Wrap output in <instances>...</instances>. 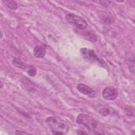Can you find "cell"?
Returning <instances> with one entry per match:
<instances>
[{
	"instance_id": "cell-1",
	"label": "cell",
	"mask_w": 135,
	"mask_h": 135,
	"mask_svg": "<svg viewBox=\"0 0 135 135\" xmlns=\"http://www.w3.org/2000/svg\"><path fill=\"white\" fill-rule=\"evenodd\" d=\"M46 122L52 129L53 134H64L68 132V123L59 116H51L46 118Z\"/></svg>"
},
{
	"instance_id": "cell-2",
	"label": "cell",
	"mask_w": 135,
	"mask_h": 135,
	"mask_svg": "<svg viewBox=\"0 0 135 135\" xmlns=\"http://www.w3.org/2000/svg\"><path fill=\"white\" fill-rule=\"evenodd\" d=\"M76 122L79 124L83 125L91 131H94L98 128L97 122L89 115L83 113L78 115L76 118Z\"/></svg>"
},
{
	"instance_id": "cell-3",
	"label": "cell",
	"mask_w": 135,
	"mask_h": 135,
	"mask_svg": "<svg viewBox=\"0 0 135 135\" xmlns=\"http://www.w3.org/2000/svg\"><path fill=\"white\" fill-rule=\"evenodd\" d=\"M66 21L71 24L74 25L80 30L86 29L88 24L85 20L83 17L73 13H69L65 15Z\"/></svg>"
},
{
	"instance_id": "cell-4",
	"label": "cell",
	"mask_w": 135,
	"mask_h": 135,
	"mask_svg": "<svg viewBox=\"0 0 135 135\" xmlns=\"http://www.w3.org/2000/svg\"><path fill=\"white\" fill-rule=\"evenodd\" d=\"M80 53L83 59L91 62H99L100 59L95 53L94 51L91 49L88 48H81L80 50Z\"/></svg>"
},
{
	"instance_id": "cell-5",
	"label": "cell",
	"mask_w": 135,
	"mask_h": 135,
	"mask_svg": "<svg viewBox=\"0 0 135 135\" xmlns=\"http://www.w3.org/2000/svg\"><path fill=\"white\" fill-rule=\"evenodd\" d=\"M102 97L106 100H113L118 95L117 90L112 86L105 87L102 91Z\"/></svg>"
},
{
	"instance_id": "cell-6",
	"label": "cell",
	"mask_w": 135,
	"mask_h": 135,
	"mask_svg": "<svg viewBox=\"0 0 135 135\" xmlns=\"http://www.w3.org/2000/svg\"><path fill=\"white\" fill-rule=\"evenodd\" d=\"M77 89L82 94L86 95L90 98H94L96 96V92L91 88L83 83L79 84L77 85Z\"/></svg>"
},
{
	"instance_id": "cell-7",
	"label": "cell",
	"mask_w": 135,
	"mask_h": 135,
	"mask_svg": "<svg viewBox=\"0 0 135 135\" xmlns=\"http://www.w3.org/2000/svg\"><path fill=\"white\" fill-rule=\"evenodd\" d=\"M46 54V46L45 45L36 46L33 50V54L37 58H42Z\"/></svg>"
},
{
	"instance_id": "cell-8",
	"label": "cell",
	"mask_w": 135,
	"mask_h": 135,
	"mask_svg": "<svg viewBox=\"0 0 135 135\" xmlns=\"http://www.w3.org/2000/svg\"><path fill=\"white\" fill-rule=\"evenodd\" d=\"M95 109L101 115L103 116H107L112 113V110H111V108L108 107L106 105L98 104L96 106Z\"/></svg>"
},
{
	"instance_id": "cell-9",
	"label": "cell",
	"mask_w": 135,
	"mask_h": 135,
	"mask_svg": "<svg viewBox=\"0 0 135 135\" xmlns=\"http://www.w3.org/2000/svg\"><path fill=\"white\" fill-rule=\"evenodd\" d=\"M80 30V29H79ZM85 30H80V34L88 41H90L92 42H95L97 41V36L93 34L92 32L89 31H86Z\"/></svg>"
},
{
	"instance_id": "cell-10",
	"label": "cell",
	"mask_w": 135,
	"mask_h": 135,
	"mask_svg": "<svg viewBox=\"0 0 135 135\" xmlns=\"http://www.w3.org/2000/svg\"><path fill=\"white\" fill-rule=\"evenodd\" d=\"M12 63L15 66L21 69H25L27 68L26 64L18 58H14L12 60Z\"/></svg>"
},
{
	"instance_id": "cell-11",
	"label": "cell",
	"mask_w": 135,
	"mask_h": 135,
	"mask_svg": "<svg viewBox=\"0 0 135 135\" xmlns=\"http://www.w3.org/2000/svg\"><path fill=\"white\" fill-rule=\"evenodd\" d=\"M3 2L8 8H9L11 9L15 10L18 8L17 3L14 1L5 0V1H3Z\"/></svg>"
},
{
	"instance_id": "cell-12",
	"label": "cell",
	"mask_w": 135,
	"mask_h": 135,
	"mask_svg": "<svg viewBox=\"0 0 135 135\" xmlns=\"http://www.w3.org/2000/svg\"><path fill=\"white\" fill-rule=\"evenodd\" d=\"M37 73L36 69L34 66H30V67L27 70V74L32 77H33L36 75Z\"/></svg>"
},
{
	"instance_id": "cell-13",
	"label": "cell",
	"mask_w": 135,
	"mask_h": 135,
	"mask_svg": "<svg viewBox=\"0 0 135 135\" xmlns=\"http://www.w3.org/2000/svg\"><path fill=\"white\" fill-rule=\"evenodd\" d=\"M15 133L16 134H27L26 132H24L23 131H21V130H16Z\"/></svg>"
},
{
	"instance_id": "cell-14",
	"label": "cell",
	"mask_w": 135,
	"mask_h": 135,
	"mask_svg": "<svg viewBox=\"0 0 135 135\" xmlns=\"http://www.w3.org/2000/svg\"><path fill=\"white\" fill-rule=\"evenodd\" d=\"M76 133L78 134H88L87 132H86L85 131H84L83 130H78L76 131Z\"/></svg>"
},
{
	"instance_id": "cell-15",
	"label": "cell",
	"mask_w": 135,
	"mask_h": 135,
	"mask_svg": "<svg viewBox=\"0 0 135 135\" xmlns=\"http://www.w3.org/2000/svg\"><path fill=\"white\" fill-rule=\"evenodd\" d=\"M1 88H2L3 87V83H2V81H1Z\"/></svg>"
},
{
	"instance_id": "cell-16",
	"label": "cell",
	"mask_w": 135,
	"mask_h": 135,
	"mask_svg": "<svg viewBox=\"0 0 135 135\" xmlns=\"http://www.w3.org/2000/svg\"><path fill=\"white\" fill-rule=\"evenodd\" d=\"M1 37L2 38V36H3V32H2V31H1Z\"/></svg>"
}]
</instances>
